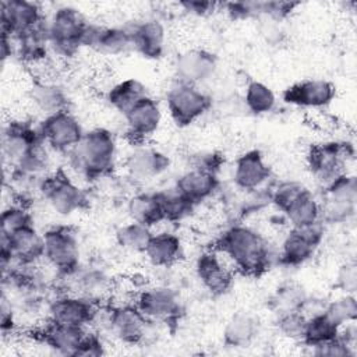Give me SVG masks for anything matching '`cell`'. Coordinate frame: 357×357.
I'll list each match as a JSON object with an SVG mask.
<instances>
[{"label":"cell","mask_w":357,"mask_h":357,"mask_svg":"<svg viewBox=\"0 0 357 357\" xmlns=\"http://www.w3.org/2000/svg\"><path fill=\"white\" fill-rule=\"evenodd\" d=\"M218 248L244 275L258 276L269 266V248L264 237L244 225L229 227L219 238Z\"/></svg>","instance_id":"1"},{"label":"cell","mask_w":357,"mask_h":357,"mask_svg":"<svg viewBox=\"0 0 357 357\" xmlns=\"http://www.w3.org/2000/svg\"><path fill=\"white\" fill-rule=\"evenodd\" d=\"M73 167L88 180L107 176L116 163L117 145L114 135L106 128H93L70 152Z\"/></svg>","instance_id":"2"},{"label":"cell","mask_w":357,"mask_h":357,"mask_svg":"<svg viewBox=\"0 0 357 357\" xmlns=\"http://www.w3.org/2000/svg\"><path fill=\"white\" fill-rule=\"evenodd\" d=\"M89 26L84 15L74 7L57 8L47 22L49 43L63 56H71L84 45V36Z\"/></svg>","instance_id":"3"},{"label":"cell","mask_w":357,"mask_h":357,"mask_svg":"<svg viewBox=\"0 0 357 357\" xmlns=\"http://www.w3.org/2000/svg\"><path fill=\"white\" fill-rule=\"evenodd\" d=\"M166 105L172 120L178 127H187L209 110L212 99L197 85L177 81L166 93Z\"/></svg>","instance_id":"4"},{"label":"cell","mask_w":357,"mask_h":357,"mask_svg":"<svg viewBox=\"0 0 357 357\" xmlns=\"http://www.w3.org/2000/svg\"><path fill=\"white\" fill-rule=\"evenodd\" d=\"M357 180L346 172L324 187V201L321 202L322 222L344 223L356 213Z\"/></svg>","instance_id":"5"},{"label":"cell","mask_w":357,"mask_h":357,"mask_svg":"<svg viewBox=\"0 0 357 357\" xmlns=\"http://www.w3.org/2000/svg\"><path fill=\"white\" fill-rule=\"evenodd\" d=\"M38 191L50 208L63 216L74 213L86 204L85 192L63 170L45 176L38 184Z\"/></svg>","instance_id":"6"},{"label":"cell","mask_w":357,"mask_h":357,"mask_svg":"<svg viewBox=\"0 0 357 357\" xmlns=\"http://www.w3.org/2000/svg\"><path fill=\"white\" fill-rule=\"evenodd\" d=\"M353 158V148L346 142H324L311 146L307 162L317 181L326 187L332 180L344 173L343 167Z\"/></svg>","instance_id":"7"},{"label":"cell","mask_w":357,"mask_h":357,"mask_svg":"<svg viewBox=\"0 0 357 357\" xmlns=\"http://www.w3.org/2000/svg\"><path fill=\"white\" fill-rule=\"evenodd\" d=\"M43 258L63 275L77 271L79 245L75 233L66 226L49 229L43 234Z\"/></svg>","instance_id":"8"},{"label":"cell","mask_w":357,"mask_h":357,"mask_svg":"<svg viewBox=\"0 0 357 357\" xmlns=\"http://www.w3.org/2000/svg\"><path fill=\"white\" fill-rule=\"evenodd\" d=\"M43 257V236L33 225L18 229L10 234H1V264L15 262L22 266L35 264Z\"/></svg>","instance_id":"9"},{"label":"cell","mask_w":357,"mask_h":357,"mask_svg":"<svg viewBox=\"0 0 357 357\" xmlns=\"http://www.w3.org/2000/svg\"><path fill=\"white\" fill-rule=\"evenodd\" d=\"M324 222L304 227H291L284 237L280 250V262L286 266H298L307 262L324 238Z\"/></svg>","instance_id":"10"},{"label":"cell","mask_w":357,"mask_h":357,"mask_svg":"<svg viewBox=\"0 0 357 357\" xmlns=\"http://www.w3.org/2000/svg\"><path fill=\"white\" fill-rule=\"evenodd\" d=\"M38 130L43 142L57 152H70L85 134L79 121L68 110L46 116Z\"/></svg>","instance_id":"11"},{"label":"cell","mask_w":357,"mask_h":357,"mask_svg":"<svg viewBox=\"0 0 357 357\" xmlns=\"http://www.w3.org/2000/svg\"><path fill=\"white\" fill-rule=\"evenodd\" d=\"M135 305L148 319L163 322H174L183 312L178 294L173 289L165 286L142 290L137 297Z\"/></svg>","instance_id":"12"},{"label":"cell","mask_w":357,"mask_h":357,"mask_svg":"<svg viewBox=\"0 0 357 357\" xmlns=\"http://www.w3.org/2000/svg\"><path fill=\"white\" fill-rule=\"evenodd\" d=\"M43 144L39 130L32 128L29 123L11 121L4 130L3 155L10 160L11 167H15Z\"/></svg>","instance_id":"13"},{"label":"cell","mask_w":357,"mask_h":357,"mask_svg":"<svg viewBox=\"0 0 357 357\" xmlns=\"http://www.w3.org/2000/svg\"><path fill=\"white\" fill-rule=\"evenodd\" d=\"M218 67V57L206 49H188L177 54L173 68L178 81L197 85L211 78Z\"/></svg>","instance_id":"14"},{"label":"cell","mask_w":357,"mask_h":357,"mask_svg":"<svg viewBox=\"0 0 357 357\" xmlns=\"http://www.w3.org/2000/svg\"><path fill=\"white\" fill-rule=\"evenodd\" d=\"M96 303L78 294H64L54 298L47 310L49 321L84 326L96 317Z\"/></svg>","instance_id":"15"},{"label":"cell","mask_w":357,"mask_h":357,"mask_svg":"<svg viewBox=\"0 0 357 357\" xmlns=\"http://www.w3.org/2000/svg\"><path fill=\"white\" fill-rule=\"evenodd\" d=\"M336 95V86L326 79H304L283 91V100L289 105L308 109L328 106Z\"/></svg>","instance_id":"16"},{"label":"cell","mask_w":357,"mask_h":357,"mask_svg":"<svg viewBox=\"0 0 357 357\" xmlns=\"http://www.w3.org/2000/svg\"><path fill=\"white\" fill-rule=\"evenodd\" d=\"M43 22L40 7L26 0H6L1 3V35L15 38Z\"/></svg>","instance_id":"17"},{"label":"cell","mask_w":357,"mask_h":357,"mask_svg":"<svg viewBox=\"0 0 357 357\" xmlns=\"http://www.w3.org/2000/svg\"><path fill=\"white\" fill-rule=\"evenodd\" d=\"M148 318L137 305H116L109 312V326L114 336L127 344H137L142 340Z\"/></svg>","instance_id":"18"},{"label":"cell","mask_w":357,"mask_h":357,"mask_svg":"<svg viewBox=\"0 0 357 357\" xmlns=\"http://www.w3.org/2000/svg\"><path fill=\"white\" fill-rule=\"evenodd\" d=\"M82 46L91 47L105 56H119L132 49V38L127 28L89 24Z\"/></svg>","instance_id":"19"},{"label":"cell","mask_w":357,"mask_h":357,"mask_svg":"<svg viewBox=\"0 0 357 357\" xmlns=\"http://www.w3.org/2000/svg\"><path fill=\"white\" fill-rule=\"evenodd\" d=\"M195 272L202 286L212 296L227 293L233 284V272L216 252L208 251L198 257Z\"/></svg>","instance_id":"20"},{"label":"cell","mask_w":357,"mask_h":357,"mask_svg":"<svg viewBox=\"0 0 357 357\" xmlns=\"http://www.w3.org/2000/svg\"><path fill=\"white\" fill-rule=\"evenodd\" d=\"M170 159L160 151L149 146L134 149L126 159L127 174L135 181H148L169 169Z\"/></svg>","instance_id":"21"},{"label":"cell","mask_w":357,"mask_h":357,"mask_svg":"<svg viewBox=\"0 0 357 357\" xmlns=\"http://www.w3.org/2000/svg\"><path fill=\"white\" fill-rule=\"evenodd\" d=\"M124 117L128 135L135 141H142L159 128L162 112L159 103L146 95L135 106H132L124 114Z\"/></svg>","instance_id":"22"},{"label":"cell","mask_w":357,"mask_h":357,"mask_svg":"<svg viewBox=\"0 0 357 357\" xmlns=\"http://www.w3.org/2000/svg\"><path fill=\"white\" fill-rule=\"evenodd\" d=\"M271 176V169L265 163L258 149H251L237 158L233 172L234 184L245 191L258 190Z\"/></svg>","instance_id":"23"},{"label":"cell","mask_w":357,"mask_h":357,"mask_svg":"<svg viewBox=\"0 0 357 357\" xmlns=\"http://www.w3.org/2000/svg\"><path fill=\"white\" fill-rule=\"evenodd\" d=\"M132 49L146 59H159L165 50L166 29L158 20H145L131 29Z\"/></svg>","instance_id":"24"},{"label":"cell","mask_w":357,"mask_h":357,"mask_svg":"<svg viewBox=\"0 0 357 357\" xmlns=\"http://www.w3.org/2000/svg\"><path fill=\"white\" fill-rule=\"evenodd\" d=\"M85 333L84 326L49 321L47 325L39 331V337L54 351L64 356H74Z\"/></svg>","instance_id":"25"},{"label":"cell","mask_w":357,"mask_h":357,"mask_svg":"<svg viewBox=\"0 0 357 357\" xmlns=\"http://www.w3.org/2000/svg\"><path fill=\"white\" fill-rule=\"evenodd\" d=\"M174 187L190 202L197 205L198 202H202L213 195L219 187V180L213 173L192 167L177 178Z\"/></svg>","instance_id":"26"},{"label":"cell","mask_w":357,"mask_h":357,"mask_svg":"<svg viewBox=\"0 0 357 357\" xmlns=\"http://www.w3.org/2000/svg\"><path fill=\"white\" fill-rule=\"evenodd\" d=\"M258 335V319L245 311L236 312L223 329V343L227 347H247Z\"/></svg>","instance_id":"27"},{"label":"cell","mask_w":357,"mask_h":357,"mask_svg":"<svg viewBox=\"0 0 357 357\" xmlns=\"http://www.w3.org/2000/svg\"><path fill=\"white\" fill-rule=\"evenodd\" d=\"M181 250L183 245L180 237L165 231L152 236L145 250V255L155 266H170L180 258Z\"/></svg>","instance_id":"28"},{"label":"cell","mask_w":357,"mask_h":357,"mask_svg":"<svg viewBox=\"0 0 357 357\" xmlns=\"http://www.w3.org/2000/svg\"><path fill=\"white\" fill-rule=\"evenodd\" d=\"M127 212L132 222L152 227L165 220L160 204L155 192H139L132 195L127 204Z\"/></svg>","instance_id":"29"},{"label":"cell","mask_w":357,"mask_h":357,"mask_svg":"<svg viewBox=\"0 0 357 357\" xmlns=\"http://www.w3.org/2000/svg\"><path fill=\"white\" fill-rule=\"evenodd\" d=\"M145 96L146 89L144 84L135 78H127L109 89L106 100L113 109H116L124 116L132 106H135Z\"/></svg>","instance_id":"30"},{"label":"cell","mask_w":357,"mask_h":357,"mask_svg":"<svg viewBox=\"0 0 357 357\" xmlns=\"http://www.w3.org/2000/svg\"><path fill=\"white\" fill-rule=\"evenodd\" d=\"M291 227H304L321 222V202L305 188L284 212Z\"/></svg>","instance_id":"31"},{"label":"cell","mask_w":357,"mask_h":357,"mask_svg":"<svg viewBox=\"0 0 357 357\" xmlns=\"http://www.w3.org/2000/svg\"><path fill=\"white\" fill-rule=\"evenodd\" d=\"M18 52L20 56L31 63L39 61L46 56L47 43H49V33H47V24L42 22L18 36Z\"/></svg>","instance_id":"32"},{"label":"cell","mask_w":357,"mask_h":357,"mask_svg":"<svg viewBox=\"0 0 357 357\" xmlns=\"http://www.w3.org/2000/svg\"><path fill=\"white\" fill-rule=\"evenodd\" d=\"M31 98L32 102L36 105V107L46 113V116L67 110V95L64 91L54 84L49 82H39L32 86L31 89Z\"/></svg>","instance_id":"33"},{"label":"cell","mask_w":357,"mask_h":357,"mask_svg":"<svg viewBox=\"0 0 357 357\" xmlns=\"http://www.w3.org/2000/svg\"><path fill=\"white\" fill-rule=\"evenodd\" d=\"M339 328L324 311L307 318L303 343L307 347H315L337 337Z\"/></svg>","instance_id":"34"},{"label":"cell","mask_w":357,"mask_h":357,"mask_svg":"<svg viewBox=\"0 0 357 357\" xmlns=\"http://www.w3.org/2000/svg\"><path fill=\"white\" fill-rule=\"evenodd\" d=\"M77 289L78 296H82L92 301H100L109 291H112V282L103 271L86 269L78 272L77 269Z\"/></svg>","instance_id":"35"},{"label":"cell","mask_w":357,"mask_h":357,"mask_svg":"<svg viewBox=\"0 0 357 357\" xmlns=\"http://www.w3.org/2000/svg\"><path fill=\"white\" fill-rule=\"evenodd\" d=\"M155 194L160 204L163 218L165 220H169V222H180L185 219L195 206L176 187L165 188Z\"/></svg>","instance_id":"36"},{"label":"cell","mask_w":357,"mask_h":357,"mask_svg":"<svg viewBox=\"0 0 357 357\" xmlns=\"http://www.w3.org/2000/svg\"><path fill=\"white\" fill-rule=\"evenodd\" d=\"M308 294L303 286L294 282H286L280 284L271 297V308L276 314L289 311H300L305 303Z\"/></svg>","instance_id":"37"},{"label":"cell","mask_w":357,"mask_h":357,"mask_svg":"<svg viewBox=\"0 0 357 357\" xmlns=\"http://www.w3.org/2000/svg\"><path fill=\"white\" fill-rule=\"evenodd\" d=\"M152 236L151 227L137 222L127 223L116 231L117 244L131 252H145Z\"/></svg>","instance_id":"38"},{"label":"cell","mask_w":357,"mask_h":357,"mask_svg":"<svg viewBox=\"0 0 357 357\" xmlns=\"http://www.w3.org/2000/svg\"><path fill=\"white\" fill-rule=\"evenodd\" d=\"M244 102L251 113L265 114L273 110L276 105V96L268 85L259 81H250L245 86Z\"/></svg>","instance_id":"39"},{"label":"cell","mask_w":357,"mask_h":357,"mask_svg":"<svg viewBox=\"0 0 357 357\" xmlns=\"http://www.w3.org/2000/svg\"><path fill=\"white\" fill-rule=\"evenodd\" d=\"M324 312L337 325L342 326L349 322H356L357 301L353 294H346L325 304Z\"/></svg>","instance_id":"40"},{"label":"cell","mask_w":357,"mask_h":357,"mask_svg":"<svg viewBox=\"0 0 357 357\" xmlns=\"http://www.w3.org/2000/svg\"><path fill=\"white\" fill-rule=\"evenodd\" d=\"M301 183L298 181H282L279 183L272 191H271V202L283 213L287 211V208L300 197V194L305 190Z\"/></svg>","instance_id":"41"},{"label":"cell","mask_w":357,"mask_h":357,"mask_svg":"<svg viewBox=\"0 0 357 357\" xmlns=\"http://www.w3.org/2000/svg\"><path fill=\"white\" fill-rule=\"evenodd\" d=\"M307 318L301 311H289L283 314H278L276 326L278 331L293 340H303L304 329H305Z\"/></svg>","instance_id":"42"},{"label":"cell","mask_w":357,"mask_h":357,"mask_svg":"<svg viewBox=\"0 0 357 357\" xmlns=\"http://www.w3.org/2000/svg\"><path fill=\"white\" fill-rule=\"evenodd\" d=\"M1 234H10L18 229L33 225L32 216L24 205H11L1 213Z\"/></svg>","instance_id":"43"},{"label":"cell","mask_w":357,"mask_h":357,"mask_svg":"<svg viewBox=\"0 0 357 357\" xmlns=\"http://www.w3.org/2000/svg\"><path fill=\"white\" fill-rule=\"evenodd\" d=\"M312 349V354L315 356H329V357H351L356 354L354 349L343 342L339 336Z\"/></svg>","instance_id":"44"},{"label":"cell","mask_w":357,"mask_h":357,"mask_svg":"<svg viewBox=\"0 0 357 357\" xmlns=\"http://www.w3.org/2000/svg\"><path fill=\"white\" fill-rule=\"evenodd\" d=\"M336 287L346 294H353L357 287V266L354 261L343 264L336 273Z\"/></svg>","instance_id":"45"},{"label":"cell","mask_w":357,"mask_h":357,"mask_svg":"<svg viewBox=\"0 0 357 357\" xmlns=\"http://www.w3.org/2000/svg\"><path fill=\"white\" fill-rule=\"evenodd\" d=\"M298 6V3L289 1H259L261 14L268 15L276 21L286 18Z\"/></svg>","instance_id":"46"},{"label":"cell","mask_w":357,"mask_h":357,"mask_svg":"<svg viewBox=\"0 0 357 357\" xmlns=\"http://www.w3.org/2000/svg\"><path fill=\"white\" fill-rule=\"evenodd\" d=\"M105 354V346L96 333H85L74 356L79 357H98Z\"/></svg>","instance_id":"47"},{"label":"cell","mask_w":357,"mask_h":357,"mask_svg":"<svg viewBox=\"0 0 357 357\" xmlns=\"http://www.w3.org/2000/svg\"><path fill=\"white\" fill-rule=\"evenodd\" d=\"M226 11L233 20H245L261 14L259 1H234L226 4Z\"/></svg>","instance_id":"48"},{"label":"cell","mask_w":357,"mask_h":357,"mask_svg":"<svg viewBox=\"0 0 357 357\" xmlns=\"http://www.w3.org/2000/svg\"><path fill=\"white\" fill-rule=\"evenodd\" d=\"M215 3L212 1H204V0H185L180 3V7L191 14V15H197V17H204L208 15L213 11L215 8Z\"/></svg>","instance_id":"49"},{"label":"cell","mask_w":357,"mask_h":357,"mask_svg":"<svg viewBox=\"0 0 357 357\" xmlns=\"http://www.w3.org/2000/svg\"><path fill=\"white\" fill-rule=\"evenodd\" d=\"M220 165H222V156H220V155H216V153H205V155L197 156V160H195L194 167L216 174V172L219 170V166H220Z\"/></svg>","instance_id":"50"},{"label":"cell","mask_w":357,"mask_h":357,"mask_svg":"<svg viewBox=\"0 0 357 357\" xmlns=\"http://www.w3.org/2000/svg\"><path fill=\"white\" fill-rule=\"evenodd\" d=\"M0 312H1V331L7 332L11 331L14 328V311L11 307V301H8V298L6 297V294L1 296V307H0Z\"/></svg>","instance_id":"51"}]
</instances>
